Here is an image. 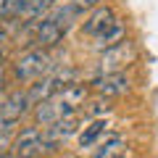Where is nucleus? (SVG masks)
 I'll use <instances>...</instances> for the list:
<instances>
[{
	"instance_id": "ddd939ff",
	"label": "nucleus",
	"mask_w": 158,
	"mask_h": 158,
	"mask_svg": "<svg viewBox=\"0 0 158 158\" xmlns=\"http://www.w3.org/2000/svg\"><path fill=\"white\" fill-rule=\"evenodd\" d=\"M124 40H127V27H124V21L118 19V21L113 24V27L108 29L103 37H98L95 42H98V48H100V50H108V48L118 45V42H124Z\"/></svg>"
},
{
	"instance_id": "0eeeda50",
	"label": "nucleus",
	"mask_w": 158,
	"mask_h": 158,
	"mask_svg": "<svg viewBox=\"0 0 158 158\" xmlns=\"http://www.w3.org/2000/svg\"><path fill=\"white\" fill-rule=\"evenodd\" d=\"M116 21H118V13L113 11L111 6H98L92 13H87L85 24H82V32H85L87 37L98 40V37H103Z\"/></svg>"
},
{
	"instance_id": "a211bd4d",
	"label": "nucleus",
	"mask_w": 158,
	"mask_h": 158,
	"mask_svg": "<svg viewBox=\"0 0 158 158\" xmlns=\"http://www.w3.org/2000/svg\"><path fill=\"white\" fill-rule=\"evenodd\" d=\"M3 158H13V153H8V156H3Z\"/></svg>"
},
{
	"instance_id": "dca6fc26",
	"label": "nucleus",
	"mask_w": 158,
	"mask_h": 158,
	"mask_svg": "<svg viewBox=\"0 0 158 158\" xmlns=\"http://www.w3.org/2000/svg\"><path fill=\"white\" fill-rule=\"evenodd\" d=\"M11 145H13L11 135H0V158H3V156H8V153H11Z\"/></svg>"
},
{
	"instance_id": "f03ea898",
	"label": "nucleus",
	"mask_w": 158,
	"mask_h": 158,
	"mask_svg": "<svg viewBox=\"0 0 158 158\" xmlns=\"http://www.w3.org/2000/svg\"><path fill=\"white\" fill-rule=\"evenodd\" d=\"M50 69H53L50 53L40 50V48H29L27 53H21L11 63V79L16 85H32V82L42 79L45 74H50Z\"/></svg>"
},
{
	"instance_id": "f8f14e48",
	"label": "nucleus",
	"mask_w": 158,
	"mask_h": 158,
	"mask_svg": "<svg viewBox=\"0 0 158 158\" xmlns=\"http://www.w3.org/2000/svg\"><path fill=\"white\" fill-rule=\"evenodd\" d=\"M106 132H108L106 118H95V121L85 124L82 132H79V148H95L100 142V137H106Z\"/></svg>"
},
{
	"instance_id": "7ed1b4c3",
	"label": "nucleus",
	"mask_w": 158,
	"mask_h": 158,
	"mask_svg": "<svg viewBox=\"0 0 158 158\" xmlns=\"http://www.w3.org/2000/svg\"><path fill=\"white\" fill-rule=\"evenodd\" d=\"M77 82V69H58V71H50V74H45L42 79H37V82H32V85L27 87V100H29V106H40V103H45V100H50L56 92H61L63 87H69V85H74Z\"/></svg>"
},
{
	"instance_id": "39448f33",
	"label": "nucleus",
	"mask_w": 158,
	"mask_h": 158,
	"mask_svg": "<svg viewBox=\"0 0 158 158\" xmlns=\"http://www.w3.org/2000/svg\"><path fill=\"white\" fill-rule=\"evenodd\" d=\"M11 153H13V158H42V153H45L42 127H37V124L24 127L16 135V140H13Z\"/></svg>"
},
{
	"instance_id": "20e7f679",
	"label": "nucleus",
	"mask_w": 158,
	"mask_h": 158,
	"mask_svg": "<svg viewBox=\"0 0 158 158\" xmlns=\"http://www.w3.org/2000/svg\"><path fill=\"white\" fill-rule=\"evenodd\" d=\"M137 61V45L132 40H124L118 45L108 48V50H100V58H98V74H116L124 71L127 66Z\"/></svg>"
},
{
	"instance_id": "4468645a",
	"label": "nucleus",
	"mask_w": 158,
	"mask_h": 158,
	"mask_svg": "<svg viewBox=\"0 0 158 158\" xmlns=\"http://www.w3.org/2000/svg\"><path fill=\"white\" fill-rule=\"evenodd\" d=\"M24 0H3L0 3V19H21Z\"/></svg>"
},
{
	"instance_id": "2eb2a0df",
	"label": "nucleus",
	"mask_w": 158,
	"mask_h": 158,
	"mask_svg": "<svg viewBox=\"0 0 158 158\" xmlns=\"http://www.w3.org/2000/svg\"><path fill=\"white\" fill-rule=\"evenodd\" d=\"M66 3L74 8V13H77L79 19L85 16V13H92L98 6H103V0H66Z\"/></svg>"
},
{
	"instance_id": "423d86ee",
	"label": "nucleus",
	"mask_w": 158,
	"mask_h": 158,
	"mask_svg": "<svg viewBox=\"0 0 158 158\" xmlns=\"http://www.w3.org/2000/svg\"><path fill=\"white\" fill-rule=\"evenodd\" d=\"M90 90H95L100 98H118L127 95L132 90V79L127 71H116V74H98L95 79L90 82Z\"/></svg>"
},
{
	"instance_id": "f3484780",
	"label": "nucleus",
	"mask_w": 158,
	"mask_h": 158,
	"mask_svg": "<svg viewBox=\"0 0 158 158\" xmlns=\"http://www.w3.org/2000/svg\"><path fill=\"white\" fill-rule=\"evenodd\" d=\"M6 82H8V71H6V63H0V90L6 87Z\"/></svg>"
},
{
	"instance_id": "6e6552de",
	"label": "nucleus",
	"mask_w": 158,
	"mask_h": 158,
	"mask_svg": "<svg viewBox=\"0 0 158 158\" xmlns=\"http://www.w3.org/2000/svg\"><path fill=\"white\" fill-rule=\"evenodd\" d=\"M63 37H66V32H63L58 24H53L50 19L37 21L34 29H32V45L40 48V50H50V48H56L58 42H63Z\"/></svg>"
},
{
	"instance_id": "1a4fd4ad",
	"label": "nucleus",
	"mask_w": 158,
	"mask_h": 158,
	"mask_svg": "<svg viewBox=\"0 0 158 158\" xmlns=\"http://www.w3.org/2000/svg\"><path fill=\"white\" fill-rule=\"evenodd\" d=\"M29 111H32V106H29L24 90H13L11 95H6L0 100V118H6V121H19L21 124V118Z\"/></svg>"
},
{
	"instance_id": "9d476101",
	"label": "nucleus",
	"mask_w": 158,
	"mask_h": 158,
	"mask_svg": "<svg viewBox=\"0 0 158 158\" xmlns=\"http://www.w3.org/2000/svg\"><path fill=\"white\" fill-rule=\"evenodd\" d=\"M124 150H127V137L118 135V132H111V135H106V140L98 145L95 158H121Z\"/></svg>"
},
{
	"instance_id": "f257e3e1",
	"label": "nucleus",
	"mask_w": 158,
	"mask_h": 158,
	"mask_svg": "<svg viewBox=\"0 0 158 158\" xmlns=\"http://www.w3.org/2000/svg\"><path fill=\"white\" fill-rule=\"evenodd\" d=\"M90 100V85H82V82H74V85L63 87L61 92L50 98V100L40 103V106L32 108L34 113V124L37 127H50L56 121H63L69 116H77L85 103Z\"/></svg>"
},
{
	"instance_id": "9b49d317",
	"label": "nucleus",
	"mask_w": 158,
	"mask_h": 158,
	"mask_svg": "<svg viewBox=\"0 0 158 158\" xmlns=\"http://www.w3.org/2000/svg\"><path fill=\"white\" fill-rule=\"evenodd\" d=\"M56 8V0H24V13L21 21L27 24H37L42 19H48V13Z\"/></svg>"
}]
</instances>
